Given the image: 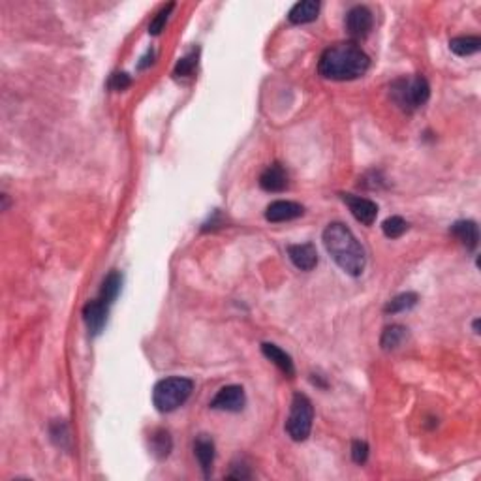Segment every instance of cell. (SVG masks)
Masks as SVG:
<instances>
[{"label": "cell", "mask_w": 481, "mask_h": 481, "mask_svg": "<svg viewBox=\"0 0 481 481\" xmlns=\"http://www.w3.org/2000/svg\"><path fill=\"white\" fill-rule=\"evenodd\" d=\"M149 447L150 453L155 455L157 459H166L169 457V453L173 450V440H171V434L166 431V429H157L150 433L149 438Z\"/></svg>", "instance_id": "cell-17"}, {"label": "cell", "mask_w": 481, "mask_h": 481, "mask_svg": "<svg viewBox=\"0 0 481 481\" xmlns=\"http://www.w3.org/2000/svg\"><path fill=\"white\" fill-rule=\"evenodd\" d=\"M417 294H414V292H406V294H401L397 295V297H393V299L387 303L384 307V310L387 314H399V313H406V310H410V308H414L415 305H417Z\"/></svg>", "instance_id": "cell-21"}, {"label": "cell", "mask_w": 481, "mask_h": 481, "mask_svg": "<svg viewBox=\"0 0 481 481\" xmlns=\"http://www.w3.org/2000/svg\"><path fill=\"white\" fill-rule=\"evenodd\" d=\"M382 229H384L385 237H389V239H399V237H403V235L406 234L408 222H406L403 217H389L387 220H384Z\"/></svg>", "instance_id": "cell-23"}, {"label": "cell", "mask_w": 481, "mask_h": 481, "mask_svg": "<svg viewBox=\"0 0 481 481\" xmlns=\"http://www.w3.org/2000/svg\"><path fill=\"white\" fill-rule=\"evenodd\" d=\"M320 13V2L316 0H303V2H297L288 13L289 23L294 24H305L316 21Z\"/></svg>", "instance_id": "cell-16"}, {"label": "cell", "mask_w": 481, "mask_h": 481, "mask_svg": "<svg viewBox=\"0 0 481 481\" xmlns=\"http://www.w3.org/2000/svg\"><path fill=\"white\" fill-rule=\"evenodd\" d=\"M324 245L329 256L335 259V264L352 277H359L365 271V250L361 247V243L355 239L352 229L340 222L329 224L324 229Z\"/></svg>", "instance_id": "cell-2"}, {"label": "cell", "mask_w": 481, "mask_h": 481, "mask_svg": "<svg viewBox=\"0 0 481 481\" xmlns=\"http://www.w3.org/2000/svg\"><path fill=\"white\" fill-rule=\"evenodd\" d=\"M247 404V395L240 385H226L210 401V408L222 412H240Z\"/></svg>", "instance_id": "cell-6"}, {"label": "cell", "mask_w": 481, "mask_h": 481, "mask_svg": "<svg viewBox=\"0 0 481 481\" xmlns=\"http://www.w3.org/2000/svg\"><path fill=\"white\" fill-rule=\"evenodd\" d=\"M261 352H264V355L267 357V359L273 363V365H277L280 371H282L288 378H292L295 374V367H294V361H292V357H289V354H286L282 348H278L277 344H271V343H264L261 344Z\"/></svg>", "instance_id": "cell-15"}, {"label": "cell", "mask_w": 481, "mask_h": 481, "mask_svg": "<svg viewBox=\"0 0 481 481\" xmlns=\"http://www.w3.org/2000/svg\"><path fill=\"white\" fill-rule=\"evenodd\" d=\"M228 478L229 480H250L252 474H250V470L245 464H240V468H237V464H234V470L229 472Z\"/></svg>", "instance_id": "cell-28"}, {"label": "cell", "mask_w": 481, "mask_h": 481, "mask_svg": "<svg viewBox=\"0 0 481 481\" xmlns=\"http://www.w3.org/2000/svg\"><path fill=\"white\" fill-rule=\"evenodd\" d=\"M474 333H480V318L474 322Z\"/></svg>", "instance_id": "cell-30"}, {"label": "cell", "mask_w": 481, "mask_h": 481, "mask_svg": "<svg viewBox=\"0 0 481 481\" xmlns=\"http://www.w3.org/2000/svg\"><path fill=\"white\" fill-rule=\"evenodd\" d=\"M108 313L109 305L103 303L100 297L94 301H89L83 307V320L87 324V329H89L90 335H100L106 327V322H108Z\"/></svg>", "instance_id": "cell-9"}, {"label": "cell", "mask_w": 481, "mask_h": 481, "mask_svg": "<svg viewBox=\"0 0 481 481\" xmlns=\"http://www.w3.org/2000/svg\"><path fill=\"white\" fill-rule=\"evenodd\" d=\"M51 438L60 450H70V445H72V436H70L68 425L62 419L55 421L51 425Z\"/></svg>", "instance_id": "cell-22"}, {"label": "cell", "mask_w": 481, "mask_h": 481, "mask_svg": "<svg viewBox=\"0 0 481 481\" xmlns=\"http://www.w3.org/2000/svg\"><path fill=\"white\" fill-rule=\"evenodd\" d=\"M194 455L198 459L205 478H209L213 463H215V442L209 434H199L198 438L194 440Z\"/></svg>", "instance_id": "cell-12"}, {"label": "cell", "mask_w": 481, "mask_h": 481, "mask_svg": "<svg viewBox=\"0 0 481 481\" xmlns=\"http://www.w3.org/2000/svg\"><path fill=\"white\" fill-rule=\"evenodd\" d=\"M305 215V207L295 201H286V199H278L265 209V218L269 222H288L295 220Z\"/></svg>", "instance_id": "cell-10"}, {"label": "cell", "mask_w": 481, "mask_h": 481, "mask_svg": "<svg viewBox=\"0 0 481 481\" xmlns=\"http://www.w3.org/2000/svg\"><path fill=\"white\" fill-rule=\"evenodd\" d=\"M406 337H408V329L404 325H389L380 337V346L384 350H397L406 340Z\"/></svg>", "instance_id": "cell-19"}, {"label": "cell", "mask_w": 481, "mask_h": 481, "mask_svg": "<svg viewBox=\"0 0 481 481\" xmlns=\"http://www.w3.org/2000/svg\"><path fill=\"white\" fill-rule=\"evenodd\" d=\"M352 459L355 464H363L368 459V445L363 440H355L352 444Z\"/></svg>", "instance_id": "cell-26"}, {"label": "cell", "mask_w": 481, "mask_h": 481, "mask_svg": "<svg viewBox=\"0 0 481 481\" xmlns=\"http://www.w3.org/2000/svg\"><path fill=\"white\" fill-rule=\"evenodd\" d=\"M196 66H198V51H190L187 57L179 59L173 70V76L175 78H188V76H192Z\"/></svg>", "instance_id": "cell-24"}, {"label": "cell", "mask_w": 481, "mask_h": 481, "mask_svg": "<svg viewBox=\"0 0 481 481\" xmlns=\"http://www.w3.org/2000/svg\"><path fill=\"white\" fill-rule=\"evenodd\" d=\"M373 29V13L367 6H354L346 15V30L354 40L368 36Z\"/></svg>", "instance_id": "cell-8"}, {"label": "cell", "mask_w": 481, "mask_h": 481, "mask_svg": "<svg viewBox=\"0 0 481 481\" xmlns=\"http://www.w3.org/2000/svg\"><path fill=\"white\" fill-rule=\"evenodd\" d=\"M288 256L292 264L301 271H313L318 265V252L313 243H303V245H289Z\"/></svg>", "instance_id": "cell-11"}, {"label": "cell", "mask_w": 481, "mask_h": 481, "mask_svg": "<svg viewBox=\"0 0 481 481\" xmlns=\"http://www.w3.org/2000/svg\"><path fill=\"white\" fill-rule=\"evenodd\" d=\"M109 89L113 90H127L130 85H132V79H130V76L124 72H117L111 76V79H109Z\"/></svg>", "instance_id": "cell-27"}, {"label": "cell", "mask_w": 481, "mask_h": 481, "mask_svg": "<svg viewBox=\"0 0 481 481\" xmlns=\"http://www.w3.org/2000/svg\"><path fill=\"white\" fill-rule=\"evenodd\" d=\"M120 288H122V275H120L119 271H111L108 277L103 278L102 288H100V295H98V297L111 307L115 303V299L119 297Z\"/></svg>", "instance_id": "cell-18"}, {"label": "cell", "mask_w": 481, "mask_h": 481, "mask_svg": "<svg viewBox=\"0 0 481 481\" xmlns=\"http://www.w3.org/2000/svg\"><path fill=\"white\" fill-rule=\"evenodd\" d=\"M450 49L459 57H468L481 49V40L478 36H459L450 42Z\"/></svg>", "instance_id": "cell-20"}, {"label": "cell", "mask_w": 481, "mask_h": 481, "mask_svg": "<svg viewBox=\"0 0 481 481\" xmlns=\"http://www.w3.org/2000/svg\"><path fill=\"white\" fill-rule=\"evenodd\" d=\"M451 235H455L463 243L466 250H475L480 243V229L474 220H459L451 226Z\"/></svg>", "instance_id": "cell-14"}, {"label": "cell", "mask_w": 481, "mask_h": 481, "mask_svg": "<svg viewBox=\"0 0 481 481\" xmlns=\"http://www.w3.org/2000/svg\"><path fill=\"white\" fill-rule=\"evenodd\" d=\"M194 382L182 376H171V378L160 380L155 389H152V403L158 412L169 414L179 406L187 403L188 397L192 395Z\"/></svg>", "instance_id": "cell-3"}, {"label": "cell", "mask_w": 481, "mask_h": 481, "mask_svg": "<svg viewBox=\"0 0 481 481\" xmlns=\"http://www.w3.org/2000/svg\"><path fill=\"white\" fill-rule=\"evenodd\" d=\"M371 66V59L354 42L331 45L322 53L318 72L322 78L333 81H352L365 76Z\"/></svg>", "instance_id": "cell-1"}, {"label": "cell", "mask_w": 481, "mask_h": 481, "mask_svg": "<svg viewBox=\"0 0 481 481\" xmlns=\"http://www.w3.org/2000/svg\"><path fill=\"white\" fill-rule=\"evenodd\" d=\"M431 96V87L427 79L415 76L410 79H397L391 85V98L399 108L404 111H415L421 106H425Z\"/></svg>", "instance_id": "cell-4"}, {"label": "cell", "mask_w": 481, "mask_h": 481, "mask_svg": "<svg viewBox=\"0 0 481 481\" xmlns=\"http://www.w3.org/2000/svg\"><path fill=\"white\" fill-rule=\"evenodd\" d=\"M175 8V4L173 2H169L168 6H164L160 12L155 15V19L150 21V24H149V34H152V36H158L160 32L164 30V27H166V21H168V17H169V13H171V10Z\"/></svg>", "instance_id": "cell-25"}, {"label": "cell", "mask_w": 481, "mask_h": 481, "mask_svg": "<svg viewBox=\"0 0 481 481\" xmlns=\"http://www.w3.org/2000/svg\"><path fill=\"white\" fill-rule=\"evenodd\" d=\"M343 199L344 203L350 207L357 222L373 226L376 217H378V205L374 203L373 199L361 198V196H354V194H343Z\"/></svg>", "instance_id": "cell-7"}, {"label": "cell", "mask_w": 481, "mask_h": 481, "mask_svg": "<svg viewBox=\"0 0 481 481\" xmlns=\"http://www.w3.org/2000/svg\"><path fill=\"white\" fill-rule=\"evenodd\" d=\"M152 59H155V51L149 49V51L141 57V62L138 64V70H145L147 66H150V64H152Z\"/></svg>", "instance_id": "cell-29"}, {"label": "cell", "mask_w": 481, "mask_h": 481, "mask_svg": "<svg viewBox=\"0 0 481 481\" xmlns=\"http://www.w3.org/2000/svg\"><path fill=\"white\" fill-rule=\"evenodd\" d=\"M314 419V408L310 399L303 393L294 395L292 406H289V415L286 421V433L289 434V438L295 442H305L310 434Z\"/></svg>", "instance_id": "cell-5"}, {"label": "cell", "mask_w": 481, "mask_h": 481, "mask_svg": "<svg viewBox=\"0 0 481 481\" xmlns=\"http://www.w3.org/2000/svg\"><path fill=\"white\" fill-rule=\"evenodd\" d=\"M259 187L265 192H282L288 187V175L280 164H273L259 177Z\"/></svg>", "instance_id": "cell-13"}]
</instances>
